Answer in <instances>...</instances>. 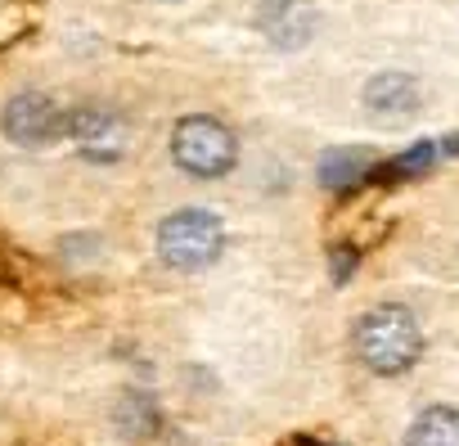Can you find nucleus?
I'll return each mask as SVG.
<instances>
[{
    "label": "nucleus",
    "mask_w": 459,
    "mask_h": 446,
    "mask_svg": "<svg viewBox=\"0 0 459 446\" xmlns=\"http://www.w3.org/2000/svg\"><path fill=\"white\" fill-rule=\"evenodd\" d=\"M419 352H423V334L405 307H374L356 325V356L374 374H401L419 361Z\"/></svg>",
    "instance_id": "obj_1"
},
{
    "label": "nucleus",
    "mask_w": 459,
    "mask_h": 446,
    "mask_svg": "<svg viewBox=\"0 0 459 446\" xmlns=\"http://www.w3.org/2000/svg\"><path fill=\"white\" fill-rule=\"evenodd\" d=\"M405 446H459V410L455 406H428L410 424Z\"/></svg>",
    "instance_id": "obj_8"
},
{
    "label": "nucleus",
    "mask_w": 459,
    "mask_h": 446,
    "mask_svg": "<svg viewBox=\"0 0 459 446\" xmlns=\"http://www.w3.org/2000/svg\"><path fill=\"white\" fill-rule=\"evenodd\" d=\"M171 158L180 171L189 176H225L230 167H235V136H230L225 122L216 118H180L176 131H171Z\"/></svg>",
    "instance_id": "obj_3"
},
{
    "label": "nucleus",
    "mask_w": 459,
    "mask_h": 446,
    "mask_svg": "<svg viewBox=\"0 0 459 446\" xmlns=\"http://www.w3.org/2000/svg\"><path fill=\"white\" fill-rule=\"evenodd\" d=\"M419 104H423V91L410 73H378L365 86V109L378 118H410L419 113Z\"/></svg>",
    "instance_id": "obj_7"
},
{
    "label": "nucleus",
    "mask_w": 459,
    "mask_h": 446,
    "mask_svg": "<svg viewBox=\"0 0 459 446\" xmlns=\"http://www.w3.org/2000/svg\"><path fill=\"white\" fill-rule=\"evenodd\" d=\"M68 131L91 162H117L126 149V122L108 109H77L68 118Z\"/></svg>",
    "instance_id": "obj_5"
},
{
    "label": "nucleus",
    "mask_w": 459,
    "mask_h": 446,
    "mask_svg": "<svg viewBox=\"0 0 459 446\" xmlns=\"http://www.w3.org/2000/svg\"><path fill=\"white\" fill-rule=\"evenodd\" d=\"M221 249H225L221 216L198 212V207L171 212L162 221V231H158V258L176 271H203L221 258Z\"/></svg>",
    "instance_id": "obj_2"
},
{
    "label": "nucleus",
    "mask_w": 459,
    "mask_h": 446,
    "mask_svg": "<svg viewBox=\"0 0 459 446\" xmlns=\"http://www.w3.org/2000/svg\"><path fill=\"white\" fill-rule=\"evenodd\" d=\"M64 131H68L64 113H59L41 91H23V95H14V100L5 104V136H10L14 144L41 149V144L59 140Z\"/></svg>",
    "instance_id": "obj_4"
},
{
    "label": "nucleus",
    "mask_w": 459,
    "mask_h": 446,
    "mask_svg": "<svg viewBox=\"0 0 459 446\" xmlns=\"http://www.w3.org/2000/svg\"><path fill=\"white\" fill-rule=\"evenodd\" d=\"M369 171H374V158H369L365 149H338V153H329V158L320 162V180H325L329 189H351V185H360Z\"/></svg>",
    "instance_id": "obj_9"
},
{
    "label": "nucleus",
    "mask_w": 459,
    "mask_h": 446,
    "mask_svg": "<svg viewBox=\"0 0 459 446\" xmlns=\"http://www.w3.org/2000/svg\"><path fill=\"white\" fill-rule=\"evenodd\" d=\"M257 23L280 50H298L316 32V0H262Z\"/></svg>",
    "instance_id": "obj_6"
}]
</instances>
